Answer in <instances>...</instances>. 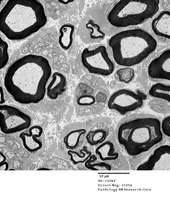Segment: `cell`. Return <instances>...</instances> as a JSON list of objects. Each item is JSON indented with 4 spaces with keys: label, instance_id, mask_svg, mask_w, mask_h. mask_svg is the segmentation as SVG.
<instances>
[{
    "label": "cell",
    "instance_id": "obj_1",
    "mask_svg": "<svg viewBox=\"0 0 170 197\" xmlns=\"http://www.w3.org/2000/svg\"><path fill=\"white\" fill-rule=\"evenodd\" d=\"M51 74L48 61L36 55L24 56L8 67L4 79L6 90L17 102L36 104L42 101Z\"/></svg>",
    "mask_w": 170,
    "mask_h": 197
},
{
    "label": "cell",
    "instance_id": "obj_2",
    "mask_svg": "<svg viewBox=\"0 0 170 197\" xmlns=\"http://www.w3.org/2000/svg\"><path fill=\"white\" fill-rule=\"evenodd\" d=\"M158 117L145 113L133 114L121 119L117 128L120 145L131 156H137L162 145L165 136Z\"/></svg>",
    "mask_w": 170,
    "mask_h": 197
},
{
    "label": "cell",
    "instance_id": "obj_3",
    "mask_svg": "<svg viewBox=\"0 0 170 197\" xmlns=\"http://www.w3.org/2000/svg\"><path fill=\"white\" fill-rule=\"evenodd\" d=\"M0 14V31L13 40L27 38L39 31L47 21L43 5L35 0H9Z\"/></svg>",
    "mask_w": 170,
    "mask_h": 197
},
{
    "label": "cell",
    "instance_id": "obj_4",
    "mask_svg": "<svg viewBox=\"0 0 170 197\" xmlns=\"http://www.w3.org/2000/svg\"><path fill=\"white\" fill-rule=\"evenodd\" d=\"M108 45L117 64L130 67L141 63L153 53L157 43L147 31L134 27L116 34L109 39Z\"/></svg>",
    "mask_w": 170,
    "mask_h": 197
},
{
    "label": "cell",
    "instance_id": "obj_5",
    "mask_svg": "<svg viewBox=\"0 0 170 197\" xmlns=\"http://www.w3.org/2000/svg\"><path fill=\"white\" fill-rule=\"evenodd\" d=\"M159 1L119 0L113 6L107 17L109 23L118 28L142 24L157 12Z\"/></svg>",
    "mask_w": 170,
    "mask_h": 197
},
{
    "label": "cell",
    "instance_id": "obj_6",
    "mask_svg": "<svg viewBox=\"0 0 170 197\" xmlns=\"http://www.w3.org/2000/svg\"><path fill=\"white\" fill-rule=\"evenodd\" d=\"M81 61L84 70L93 74L107 76L113 72L115 68L114 63L103 45L85 48L81 54Z\"/></svg>",
    "mask_w": 170,
    "mask_h": 197
},
{
    "label": "cell",
    "instance_id": "obj_7",
    "mask_svg": "<svg viewBox=\"0 0 170 197\" xmlns=\"http://www.w3.org/2000/svg\"><path fill=\"white\" fill-rule=\"evenodd\" d=\"M147 96L143 92L123 88L117 90L110 96L109 109L121 115H125L141 108Z\"/></svg>",
    "mask_w": 170,
    "mask_h": 197
},
{
    "label": "cell",
    "instance_id": "obj_8",
    "mask_svg": "<svg viewBox=\"0 0 170 197\" xmlns=\"http://www.w3.org/2000/svg\"><path fill=\"white\" fill-rule=\"evenodd\" d=\"M31 117L19 109L8 105H0V129L5 134H11L29 128Z\"/></svg>",
    "mask_w": 170,
    "mask_h": 197
},
{
    "label": "cell",
    "instance_id": "obj_9",
    "mask_svg": "<svg viewBox=\"0 0 170 197\" xmlns=\"http://www.w3.org/2000/svg\"><path fill=\"white\" fill-rule=\"evenodd\" d=\"M170 53L169 49L164 50L149 63L147 73L152 80L170 81Z\"/></svg>",
    "mask_w": 170,
    "mask_h": 197
},
{
    "label": "cell",
    "instance_id": "obj_10",
    "mask_svg": "<svg viewBox=\"0 0 170 197\" xmlns=\"http://www.w3.org/2000/svg\"><path fill=\"white\" fill-rule=\"evenodd\" d=\"M170 146L161 145L155 149L147 160L137 170H169Z\"/></svg>",
    "mask_w": 170,
    "mask_h": 197
},
{
    "label": "cell",
    "instance_id": "obj_11",
    "mask_svg": "<svg viewBox=\"0 0 170 197\" xmlns=\"http://www.w3.org/2000/svg\"><path fill=\"white\" fill-rule=\"evenodd\" d=\"M170 12H160L151 22L150 27L152 34L161 41H170Z\"/></svg>",
    "mask_w": 170,
    "mask_h": 197
},
{
    "label": "cell",
    "instance_id": "obj_12",
    "mask_svg": "<svg viewBox=\"0 0 170 197\" xmlns=\"http://www.w3.org/2000/svg\"><path fill=\"white\" fill-rule=\"evenodd\" d=\"M43 133L42 127L36 125L30 127L27 131L21 133L19 137L27 150L34 152L41 149L43 146L41 137Z\"/></svg>",
    "mask_w": 170,
    "mask_h": 197
},
{
    "label": "cell",
    "instance_id": "obj_13",
    "mask_svg": "<svg viewBox=\"0 0 170 197\" xmlns=\"http://www.w3.org/2000/svg\"><path fill=\"white\" fill-rule=\"evenodd\" d=\"M66 84V79L63 74L58 72H54L47 88L48 97L51 99H56L65 91Z\"/></svg>",
    "mask_w": 170,
    "mask_h": 197
},
{
    "label": "cell",
    "instance_id": "obj_14",
    "mask_svg": "<svg viewBox=\"0 0 170 197\" xmlns=\"http://www.w3.org/2000/svg\"><path fill=\"white\" fill-rule=\"evenodd\" d=\"M86 133L84 129H77L69 132L64 139L66 147L73 150L79 147L83 142Z\"/></svg>",
    "mask_w": 170,
    "mask_h": 197
},
{
    "label": "cell",
    "instance_id": "obj_15",
    "mask_svg": "<svg viewBox=\"0 0 170 197\" xmlns=\"http://www.w3.org/2000/svg\"><path fill=\"white\" fill-rule=\"evenodd\" d=\"M95 151L100 159L103 161L115 160L119 156L114 144L110 141L102 143L96 148Z\"/></svg>",
    "mask_w": 170,
    "mask_h": 197
},
{
    "label": "cell",
    "instance_id": "obj_16",
    "mask_svg": "<svg viewBox=\"0 0 170 197\" xmlns=\"http://www.w3.org/2000/svg\"><path fill=\"white\" fill-rule=\"evenodd\" d=\"M169 84L158 82L153 85L148 91V94L155 99L163 100L170 103Z\"/></svg>",
    "mask_w": 170,
    "mask_h": 197
},
{
    "label": "cell",
    "instance_id": "obj_17",
    "mask_svg": "<svg viewBox=\"0 0 170 197\" xmlns=\"http://www.w3.org/2000/svg\"><path fill=\"white\" fill-rule=\"evenodd\" d=\"M74 30V26L71 24H65L61 27L59 43L60 46L64 50H68L71 46Z\"/></svg>",
    "mask_w": 170,
    "mask_h": 197
},
{
    "label": "cell",
    "instance_id": "obj_18",
    "mask_svg": "<svg viewBox=\"0 0 170 197\" xmlns=\"http://www.w3.org/2000/svg\"><path fill=\"white\" fill-rule=\"evenodd\" d=\"M109 134L107 129H99L89 131L85 138L87 143L91 146H96L103 143Z\"/></svg>",
    "mask_w": 170,
    "mask_h": 197
},
{
    "label": "cell",
    "instance_id": "obj_19",
    "mask_svg": "<svg viewBox=\"0 0 170 197\" xmlns=\"http://www.w3.org/2000/svg\"><path fill=\"white\" fill-rule=\"evenodd\" d=\"M85 29L89 34L90 38L93 41L103 39L105 34L101 29L99 25L92 19L89 20L85 24Z\"/></svg>",
    "mask_w": 170,
    "mask_h": 197
},
{
    "label": "cell",
    "instance_id": "obj_20",
    "mask_svg": "<svg viewBox=\"0 0 170 197\" xmlns=\"http://www.w3.org/2000/svg\"><path fill=\"white\" fill-rule=\"evenodd\" d=\"M67 154L70 156L71 161L75 165L85 163L92 155L91 152L85 146L80 150L79 153L72 150H69Z\"/></svg>",
    "mask_w": 170,
    "mask_h": 197
},
{
    "label": "cell",
    "instance_id": "obj_21",
    "mask_svg": "<svg viewBox=\"0 0 170 197\" xmlns=\"http://www.w3.org/2000/svg\"><path fill=\"white\" fill-rule=\"evenodd\" d=\"M117 73L119 80L125 83H128L131 82L135 75L134 70L129 67L119 69Z\"/></svg>",
    "mask_w": 170,
    "mask_h": 197
},
{
    "label": "cell",
    "instance_id": "obj_22",
    "mask_svg": "<svg viewBox=\"0 0 170 197\" xmlns=\"http://www.w3.org/2000/svg\"><path fill=\"white\" fill-rule=\"evenodd\" d=\"M97 158L94 155H91L89 158L85 162V165L86 168L88 169L93 170H99L95 168V167H100L104 168L105 170H110L111 169V167L110 165L104 162L93 163L95 161L97 160Z\"/></svg>",
    "mask_w": 170,
    "mask_h": 197
},
{
    "label": "cell",
    "instance_id": "obj_23",
    "mask_svg": "<svg viewBox=\"0 0 170 197\" xmlns=\"http://www.w3.org/2000/svg\"><path fill=\"white\" fill-rule=\"evenodd\" d=\"M0 68H3L7 63L9 60L7 52L8 45L7 43L0 38Z\"/></svg>",
    "mask_w": 170,
    "mask_h": 197
},
{
    "label": "cell",
    "instance_id": "obj_24",
    "mask_svg": "<svg viewBox=\"0 0 170 197\" xmlns=\"http://www.w3.org/2000/svg\"><path fill=\"white\" fill-rule=\"evenodd\" d=\"M96 102L95 97L91 94H85L80 96L77 98V104L81 106H89Z\"/></svg>",
    "mask_w": 170,
    "mask_h": 197
},
{
    "label": "cell",
    "instance_id": "obj_25",
    "mask_svg": "<svg viewBox=\"0 0 170 197\" xmlns=\"http://www.w3.org/2000/svg\"><path fill=\"white\" fill-rule=\"evenodd\" d=\"M161 128L162 131L166 136L170 137V116L165 117L161 122Z\"/></svg>",
    "mask_w": 170,
    "mask_h": 197
},
{
    "label": "cell",
    "instance_id": "obj_26",
    "mask_svg": "<svg viewBox=\"0 0 170 197\" xmlns=\"http://www.w3.org/2000/svg\"><path fill=\"white\" fill-rule=\"evenodd\" d=\"M8 163L6 162H4L0 163V170H7L8 169Z\"/></svg>",
    "mask_w": 170,
    "mask_h": 197
},
{
    "label": "cell",
    "instance_id": "obj_27",
    "mask_svg": "<svg viewBox=\"0 0 170 197\" xmlns=\"http://www.w3.org/2000/svg\"><path fill=\"white\" fill-rule=\"evenodd\" d=\"M0 104H2L5 103V101L4 97V95L3 92V90L2 87H0Z\"/></svg>",
    "mask_w": 170,
    "mask_h": 197
},
{
    "label": "cell",
    "instance_id": "obj_28",
    "mask_svg": "<svg viewBox=\"0 0 170 197\" xmlns=\"http://www.w3.org/2000/svg\"><path fill=\"white\" fill-rule=\"evenodd\" d=\"M6 159L5 156L1 152L0 153V163L5 162Z\"/></svg>",
    "mask_w": 170,
    "mask_h": 197
},
{
    "label": "cell",
    "instance_id": "obj_29",
    "mask_svg": "<svg viewBox=\"0 0 170 197\" xmlns=\"http://www.w3.org/2000/svg\"><path fill=\"white\" fill-rule=\"evenodd\" d=\"M58 1L60 3L63 4H68L69 3L72 2L73 1H74V0H58Z\"/></svg>",
    "mask_w": 170,
    "mask_h": 197
},
{
    "label": "cell",
    "instance_id": "obj_30",
    "mask_svg": "<svg viewBox=\"0 0 170 197\" xmlns=\"http://www.w3.org/2000/svg\"><path fill=\"white\" fill-rule=\"evenodd\" d=\"M37 170H49L48 169L45 168H41L39 169H38Z\"/></svg>",
    "mask_w": 170,
    "mask_h": 197
},
{
    "label": "cell",
    "instance_id": "obj_31",
    "mask_svg": "<svg viewBox=\"0 0 170 197\" xmlns=\"http://www.w3.org/2000/svg\"><path fill=\"white\" fill-rule=\"evenodd\" d=\"M13 170V169H11V170Z\"/></svg>",
    "mask_w": 170,
    "mask_h": 197
}]
</instances>
